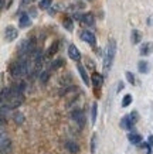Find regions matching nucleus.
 Returning a JSON list of instances; mask_svg holds the SVG:
<instances>
[{
  "label": "nucleus",
  "mask_w": 153,
  "mask_h": 154,
  "mask_svg": "<svg viewBox=\"0 0 153 154\" xmlns=\"http://www.w3.org/2000/svg\"><path fill=\"white\" fill-rule=\"evenodd\" d=\"M30 60L28 58H19L17 61H14L13 64H10L9 72L13 78H23L26 75L30 74Z\"/></svg>",
  "instance_id": "1"
},
{
  "label": "nucleus",
  "mask_w": 153,
  "mask_h": 154,
  "mask_svg": "<svg viewBox=\"0 0 153 154\" xmlns=\"http://www.w3.org/2000/svg\"><path fill=\"white\" fill-rule=\"evenodd\" d=\"M115 55H116V41L113 38H111L108 41L107 52H105V57H104V74L105 75L109 74L112 64H113V60H115Z\"/></svg>",
  "instance_id": "2"
},
{
  "label": "nucleus",
  "mask_w": 153,
  "mask_h": 154,
  "mask_svg": "<svg viewBox=\"0 0 153 154\" xmlns=\"http://www.w3.org/2000/svg\"><path fill=\"white\" fill-rule=\"evenodd\" d=\"M71 117H72V120H75V123L79 126V129H84V127H85V122H87V119H85V113H84V110H81V109H75L74 112L71 113Z\"/></svg>",
  "instance_id": "3"
},
{
  "label": "nucleus",
  "mask_w": 153,
  "mask_h": 154,
  "mask_svg": "<svg viewBox=\"0 0 153 154\" xmlns=\"http://www.w3.org/2000/svg\"><path fill=\"white\" fill-rule=\"evenodd\" d=\"M79 37H81L82 41H85L87 44L92 45V47L97 45V37H95V34H94L92 31H89V30H82V31L79 33Z\"/></svg>",
  "instance_id": "4"
},
{
  "label": "nucleus",
  "mask_w": 153,
  "mask_h": 154,
  "mask_svg": "<svg viewBox=\"0 0 153 154\" xmlns=\"http://www.w3.org/2000/svg\"><path fill=\"white\" fill-rule=\"evenodd\" d=\"M0 147H2V154H6V153H10V151H11V141H10V139L5 134V131H2Z\"/></svg>",
  "instance_id": "5"
},
{
  "label": "nucleus",
  "mask_w": 153,
  "mask_h": 154,
  "mask_svg": "<svg viewBox=\"0 0 153 154\" xmlns=\"http://www.w3.org/2000/svg\"><path fill=\"white\" fill-rule=\"evenodd\" d=\"M17 37H19V31H17V28L11 27V26L6 27V30H5V40L6 41L11 42V41H14Z\"/></svg>",
  "instance_id": "6"
},
{
  "label": "nucleus",
  "mask_w": 153,
  "mask_h": 154,
  "mask_svg": "<svg viewBox=\"0 0 153 154\" xmlns=\"http://www.w3.org/2000/svg\"><path fill=\"white\" fill-rule=\"evenodd\" d=\"M77 69H78V72H79V75H81V78H82V81H84V84L87 85V86H89L91 85V78L88 76V74H87V69H85V66L82 65V64H77Z\"/></svg>",
  "instance_id": "7"
},
{
  "label": "nucleus",
  "mask_w": 153,
  "mask_h": 154,
  "mask_svg": "<svg viewBox=\"0 0 153 154\" xmlns=\"http://www.w3.org/2000/svg\"><path fill=\"white\" fill-rule=\"evenodd\" d=\"M81 23L85 24L87 27H95V16L92 13H84Z\"/></svg>",
  "instance_id": "8"
},
{
  "label": "nucleus",
  "mask_w": 153,
  "mask_h": 154,
  "mask_svg": "<svg viewBox=\"0 0 153 154\" xmlns=\"http://www.w3.org/2000/svg\"><path fill=\"white\" fill-rule=\"evenodd\" d=\"M68 57H70L72 61H77L78 62L79 60H81V52H79V50L75 45H70L68 47Z\"/></svg>",
  "instance_id": "9"
},
{
  "label": "nucleus",
  "mask_w": 153,
  "mask_h": 154,
  "mask_svg": "<svg viewBox=\"0 0 153 154\" xmlns=\"http://www.w3.org/2000/svg\"><path fill=\"white\" fill-rule=\"evenodd\" d=\"M152 52H153V42H150V41L143 42L142 47H140V55L148 57V55H150Z\"/></svg>",
  "instance_id": "10"
},
{
  "label": "nucleus",
  "mask_w": 153,
  "mask_h": 154,
  "mask_svg": "<svg viewBox=\"0 0 153 154\" xmlns=\"http://www.w3.org/2000/svg\"><path fill=\"white\" fill-rule=\"evenodd\" d=\"M91 84H92L95 88H101L102 84H104V75L98 74V72H94L92 76H91Z\"/></svg>",
  "instance_id": "11"
},
{
  "label": "nucleus",
  "mask_w": 153,
  "mask_h": 154,
  "mask_svg": "<svg viewBox=\"0 0 153 154\" xmlns=\"http://www.w3.org/2000/svg\"><path fill=\"white\" fill-rule=\"evenodd\" d=\"M19 24L21 28H27L31 26V19L27 13H21L20 14V20H19Z\"/></svg>",
  "instance_id": "12"
},
{
  "label": "nucleus",
  "mask_w": 153,
  "mask_h": 154,
  "mask_svg": "<svg viewBox=\"0 0 153 154\" xmlns=\"http://www.w3.org/2000/svg\"><path fill=\"white\" fill-rule=\"evenodd\" d=\"M65 149L68 150L71 154H78L79 153V146L72 140H67L65 141Z\"/></svg>",
  "instance_id": "13"
},
{
  "label": "nucleus",
  "mask_w": 153,
  "mask_h": 154,
  "mask_svg": "<svg viewBox=\"0 0 153 154\" xmlns=\"http://www.w3.org/2000/svg\"><path fill=\"white\" fill-rule=\"evenodd\" d=\"M138 71H139L140 74H149L150 72V64L145 60L139 61L138 62Z\"/></svg>",
  "instance_id": "14"
},
{
  "label": "nucleus",
  "mask_w": 153,
  "mask_h": 154,
  "mask_svg": "<svg viewBox=\"0 0 153 154\" xmlns=\"http://www.w3.org/2000/svg\"><path fill=\"white\" fill-rule=\"evenodd\" d=\"M133 123L130 122V119H129V115H126V116H123L121 119V127L122 129H125V130H132L133 129Z\"/></svg>",
  "instance_id": "15"
},
{
  "label": "nucleus",
  "mask_w": 153,
  "mask_h": 154,
  "mask_svg": "<svg viewBox=\"0 0 153 154\" xmlns=\"http://www.w3.org/2000/svg\"><path fill=\"white\" fill-rule=\"evenodd\" d=\"M130 41L135 45L142 41V33H140L139 30H132V33H130Z\"/></svg>",
  "instance_id": "16"
},
{
  "label": "nucleus",
  "mask_w": 153,
  "mask_h": 154,
  "mask_svg": "<svg viewBox=\"0 0 153 154\" xmlns=\"http://www.w3.org/2000/svg\"><path fill=\"white\" fill-rule=\"evenodd\" d=\"M58 45H60V41H54L53 44H51L50 48H48V51L46 52V57H47V58H50V57H53L57 51H58Z\"/></svg>",
  "instance_id": "17"
},
{
  "label": "nucleus",
  "mask_w": 153,
  "mask_h": 154,
  "mask_svg": "<svg viewBox=\"0 0 153 154\" xmlns=\"http://www.w3.org/2000/svg\"><path fill=\"white\" fill-rule=\"evenodd\" d=\"M128 140H129V143H132V144H140V143H142V136L138 134V133H130V134L128 136Z\"/></svg>",
  "instance_id": "18"
},
{
  "label": "nucleus",
  "mask_w": 153,
  "mask_h": 154,
  "mask_svg": "<svg viewBox=\"0 0 153 154\" xmlns=\"http://www.w3.org/2000/svg\"><path fill=\"white\" fill-rule=\"evenodd\" d=\"M62 65H64V60H62V58H57V60H54V61H53V62L50 64V69H48V71L60 69Z\"/></svg>",
  "instance_id": "19"
},
{
  "label": "nucleus",
  "mask_w": 153,
  "mask_h": 154,
  "mask_svg": "<svg viewBox=\"0 0 153 154\" xmlns=\"http://www.w3.org/2000/svg\"><path fill=\"white\" fill-rule=\"evenodd\" d=\"M62 27L65 28V30H67V31H74V23H72V19H68V17H67V19H64L62 20Z\"/></svg>",
  "instance_id": "20"
},
{
  "label": "nucleus",
  "mask_w": 153,
  "mask_h": 154,
  "mask_svg": "<svg viewBox=\"0 0 153 154\" xmlns=\"http://www.w3.org/2000/svg\"><path fill=\"white\" fill-rule=\"evenodd\" d=\"M62 10H65L64 3H56V5H53V7L50 9V14L53 16V14L58 13V11H62Z\"/></svg>",
  "instance_id": "21"
},
{
  "label": "nucleus",
  "mask_w": 153,
  "mask_h": 154,
  "mask_svg": "<svg viewBox=\"0 0 153 154\" xmlns=\"http://www.w3.org/2000/svg\"><path fill=\"white\" fill-rule=\"evenodd\" d=\"M97 115H98V105L92 103V106H91V123L92 125H95V122H97Z\"/></svg>",
  "instance_id": "22"
},
{
  "label": "nucleus",
  "mask_w": 153,
  "mask_h": 154,
  "mask_svg": "<svg viewBox=\"0 0 153 154\" xmlns=\"http://www.w3.org/2000/svg\"><path fill=\"white\" fill-rule=\"evenodd\" d=\"M48 79H50V71H41L40 72V82L43 85H46L48 82Z\"/></svg>",
  "instance_id": "23"
},
{
  "label": "nucleus",
  "mask_w": 153,
  "mask_h": 154,
  "mask_svg": "<svg viewBox=\"0 0 153 154\" xmlns=\"http://www.w3.org/2000/svg\"><path fill=\"white\" fill-rule=\"evenodd\" d=\"M53 5V0H41L38 3V7L41 10H46V9H50V6Z\"/></svg>",
  "instance_id": "24"
},
{
  "label": "nucleus",
  "mask_w": 153,
  "mask_h": 154,
  "mask_svg": "<svg viewBox=\"0 0 153 154\" xmlns=\"http://www.w3.org/2000/svg\"><path fill=\"white\" fill-rule=\"evenodd\" d=\"M14 117V122L17 123V125H23V122H24V116H23V113H20V112H16L13 115Z\"/></svg>",
  "instance_id": "25"
},
{
  "label": "nucleus",
  "mask_w": 153,
  "mask_h": 154,
  "mask_svg": "<svg viewBox=\"0 0 153 154\" xmlns=\"http://www.w3.org/2000/svg\"><path fill=\"white\" fill-rule=\"evenodd\" d=\"M132 103V95H125L122 99V107H128Z\"/></svg>",
  "instance_id": "26"
},
{
  "label": "nucleus",
  "mask_w": 153,
  "mask_h": 154,
  "mask_svg": "<svg viewBox=\"0 0 153 154\" xmlns=\"http://www.w3.org/2000/svg\"><path fill=\"white\" fill-rule=\"evenodd\" d=\"M97 139H98V134L97 133H94L92 134V139H91V153H95V150H97Z\"/></svg>",
  "instance_id": "27"
},
{
  "label": "nucleus",
  "mask_w": 153,
  "mask_h": 154,
  "mask_svg": "<svg viewBox=\"0 0 153 154\" xmlns=\"http://www.w3.org/2000/svg\"><path fill=\"white\" fill-rule=\"evenodd\" d=\"M129 119H130V122H132L133 125H136V122L139 120V113L136 112V110L130 112V113H129Z\"/></svg>",
  "instance_id": "28"
},
{
  "label": "nucleus",
  "mask_w": 153,
  "mask_h": 154,
  "mask_svg": "<svg viewBox=\"0 0 153 154\" xmlns=\"http://www.w3.org/2000/svg\"><path fill=\"white\" fill-rule=\"evenodd\" d=\"M125 76H126V79H128V82L132 85L136 84V79H135V75L132 74V72H129V71H126L125 72Z\"/></svg>",
  "instance_id": "29"
},
{
  "label": "nucleus",
  "mask_w": 153,
  "mask_h": 154,
  "mask_svg": "<svg viewBox=\"0 0 153 154\" xmlns=\"http://www.w3.org/2000/svg\"><path fill=\"white\" fill-rule=\"evenodd\" d=\"M85 64H87V69H91V71H94L95 69V64H94V61L92 60H89V58H87V62H85Z\"/></svg>",
  "instance_id": "30"
},
{
  "label": "nucleus",
  "mask_w": 153,
  "mask_h": 154,
  "mask_svg": "<svg viewBox=\"0 0 153 154\" xmlns=\"http://www.w3.org/2000/svg\"><path fill=\"white\" fill-rule=\"evenodd\" d=\"M82 16H84V14H81V13H78V11H77V13H72V19L77 20V21H82Z\"/></svg>",
  "instance_id": "31"
},
{
  "label": "nucleus",
  "mask_w": 153,
  "mask_h": 154,
  "mask_svg": "<svg viewBox=\"0 0 153 154\" xmlns=\"http://www.w3.org/2000/svg\"><path fill=\"white\" fill-rule=\"evenodd\" d=\"M148 146L150 147V150H152V147H153V136L152 134L149 136V139H148Z\"/></svg>",
  "instance_id": "32"
},
{
  "label": "nucleus",
  "mask_w": 153,
  "mask_h": 154,
  "mask_svg": "<svg viewBox=\"0 0 153 154\" xmlns=\"http://www.w3.org/2000/svg\"><path fill=\"white\" fill-rule=\"evenodd\" d=\"M125 88V85H123V82H119V84H118V89H116V92H121L122 89Z\"/></svg>",
  "instance_id": "33"
},
{
  "label": "nucleus",
  "mask_w": 153,
  "mask_h": 154,
  "mask_svg": "<svg viewBox=\"0 0 153 154\" xmlns=\"http://www.w3.org/2000/svg\"><path fill=\"white\" fill-rule=\"evenodd\" d=\"M34 0H21V5L23 6H26V5H31Z\"/></svg>",
  "instance_id": "34"
},
{
  "label": "nucleus",
  "mask_w": 153,
  "mask_h": 154,
  "mask_svg": "<svg viewBox=\"0 0 153 154\" xmlns=\"http://www.w3.org/2000/svg\"><path fill=\"white\" fill-rule=\"evenodd\" d=\"M148 26H153V16H150L148 19Z\"/></svg>",
  "instance_id": "35"
},
{
  "label": "nucleus",
  "mask_w": 153,
  "mask_h": 154,
  "mask_svg": "<svg viewBox=\"0 0 153 154\" xmlns=\"http://www.w3.org/2000/svg\"><path fill=\"white\" fill-rule=\"evenodd\" d=\"M95 52H97L98 55H101V54H102V51H101V48H95Z\"/></svg>",
  "instance_id": "36"
}]
</instances>
